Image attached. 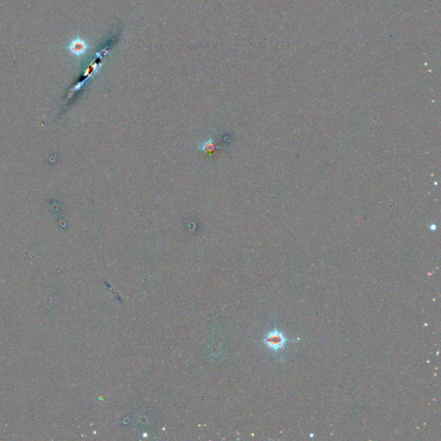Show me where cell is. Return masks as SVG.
<instances>
[{
  "mask_svg": "<svg viewBox=\"0 0 441 441\" xmlns=\"http://www.w3.org/2000/svg\"><path fill=\"white\" fill-rule=\"evenodd\" d=\"M263 343L270 351L273 353H279V352L285 350L287 343H289V339H287L285 333L281 330L275 328L266 334Z\"/></svg>",
  "mask_w": 441,
  "mask_h": 441,
  "instance_id": "1",
  "label": "cell"
}]
</instances>
